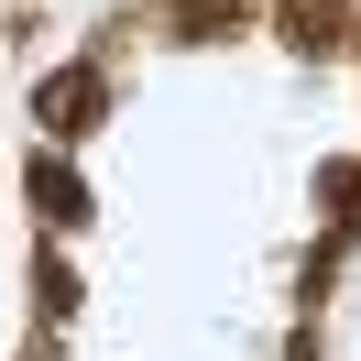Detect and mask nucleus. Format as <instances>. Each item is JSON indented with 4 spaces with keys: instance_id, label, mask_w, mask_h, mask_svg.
<instances>
[{
    "instance_id": "2",
    "label": "nucleus",
    "mask_w": 361,
    "mask_h": 361,
    "mask_svg": "<svg viewBox=\"0 0 361 361\" xmlns=\"http://www.w3.org/2000/svg\"><path fill=\"white\" fill-rule=\"evenodd\" d=\"M33 208H44L55 230H77V219H88V186H77L66 164H33Z\"/></svg>"
},
{
    "instance_id": "3",
    "label": "nucleus",
    "mask_w": 361,
    "mask_h": 361,
    "mask_svg": "<svg viewBox=\"0 0 361 361\" xmlns=\"http://www.w3.org/2000/svg\"><path fill=\"white\" fill-rule=\"evenodd\" d=\"M285 33H295V44H329L339 23H329V0H285Z\"/></svg>"
},
{
    "instance_id": "1",
    "label": "nucleus",
    "mask_w": 361,
    "mask_h": 361,
    "mask_svg": "<svg viewBox=\"0 0 361 361\" xmlns=\"http://www.w3.org/2000/svg\"><path fill=\"white\" fill-rule=\"evenodd\" d=\"M33 110H44L55 132H88V121H99V77H88V66H66V77H44V99H33Z\"/></svg>"
}]
</instances>
